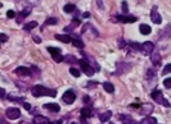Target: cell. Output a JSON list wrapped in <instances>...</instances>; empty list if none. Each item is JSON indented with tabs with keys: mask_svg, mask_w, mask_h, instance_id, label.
Instances as JSON below:
<instances>
[{
	"mask_svg": "<svg viewBox=\"0 0 171 124\" xmlns=\"http://www.w3.org/2000/svg\"><path fill=\"white\" fill-rule=\"evenodd\" d=\"M31 94H32L35 97H40V96H50V97H56L57 96V91L56 90H49L44 86H34L31 88Z\"/></svg>",
	"mask_w": 171,
	"mask_h": 124,
	"instance_id": "cell-1",
	"label": "cell"
},
{
	"mask_svg": "<svg viewBox=\"0 0 171 124\" xmlns=\"http://www.w3.org/2000/svg\"><path fill=\"white\" fill-rule=\"evenodd\" d=\"M152 99L154 100V102H158L160 105H164V106H170V102L164 97V95H162V92L161 91H153L152 92Z\"/></svg>",
	"mask_w": 171,
	"mask_h": 124,
	"instance_id": "cell-2",
	"label": "cell"
},
{
	"mask_svg": "<svg viewBox=\"0 0 171 124\" xmlns=\"http://www.w3.org/2000/svg\"><path fill=\"white\" fill-rule=\"evenodd\" d=\"M153 50H154V44H153V42L152 41H145L144 44L142 45V48H140V53L143 54V55H151Z\"/></svg>",
	"mask_w": 171,
	"mask_h": 124,
	"instance_id": "cell-3",
	"label": "cell"
},
{
	"mask_svg": "<svg viewBox=\"0 0 171 124\" xmlns=\"http://www.w3.org/2000/svg\"><path fill=\"white\" fill-rule=\"evenodd\" d=\"M5 115L10 120H15V119H18L21 117V111H19V109H17V107H9V109L5 111Z\"/></svg>",
	"mask_w": 171,
	"mask_h": 124,
	"instance_id": "cell-4",
	"label": "cell"
},
{
	"mask_svg": "<svg viewBox=\"0 0 171 124\" xmlns=\"http://www.w3.org/2000/svg\"><path fill=\"white\" fill-rule=\"evenodd\" d=\"M48 51L50 53V55H52V58L57 61V63H61L62 60H64V58L62 56V54H61V50H59V49H57V48H48Z\"/></svg>",
	"mask_w": 171,
	"mask_h": 124,
	"instance_id": "cell-5",
	"label": "cell"
},
{
	"mask_svg": "<svg viewBox=\"0 0 171 124\" xmlns=\"http://www.w3.org/2000/svg\"><path fill=\"white\" fill-rule=\"evenodd\" d=\"M62 99H63V101L66 104H68V105H69V104H72L76 100V94L72 90H68V91L64 92V95H63V97H62Z\"/></svg>",
	"mask_w": 171,
	"mask_h": 124,
	"instance_id": "cell-6",
	"label": "cell"
},
{
	"mask_svg": "<svg viewBox=\"0 0 171 124\" xmlns=\"http://www.w3.org/2000/svg\"><path fill=\"white\" fill-rule=\"evenodd\" d=\"M151 19H152V22L156 23V25H161L162 18H161V15L157 10V6H153L152 10H151Z\"/></svg>",
	"mask_w": 171,
	"mask_h": 124,
	"instance_id": "cell-7",
	"label": "cell"
},
{
	"mask_svg": "<svg viewBox=\"0 0 171 124\" xmlns=\"http://www.w3.org/2000/svg\"><path fill=\"white\" fill-rule=\"evenodd\" d=\"M80 64H81V68H83V72H85L86 76H93L94 74V69H93L90 65L86 63V60H80Z\"/></svg>",
	"mask_w": 171,
	"mask_h": 124,
	"instance_id": "cell-8",
	"label": "cell"
},
{
	"mask_svg": "<svg viewBox=\"0 0 171 124\" xmlns=\"http://www.w3.org/2000/svg\"><path fill=\"white\" fill-rule=\"evenodd\" d=\"M116 19H118V21L122 23H134V22H137L138 18L137 17H127V15H117Z\"/></svg>",
	"mask_w": 171,
	"mask_h": 124,
	"instance_id": "cell-9",
	"label": "cell"
},
{
	"mask_svg": "<svg viewBox=\"0 0 171 124\" xmlns=\"http://www.w3.org/2000/svg\"><path fill=\"white\" fill-rule=\"evenodd\" d=\"M14 72H15V74H18V76H30L31 74V69L26 68V67H18Z\"/></svg>",
	"mask_w": 171,
	"mask_h": 124,
	"instance_id": "cell-10",
	"label": "cell"
},
{
	"mask_svg": "<svg viewBox=\"0 0 171 124\" xmlns=\"http://www.w3.org/2000/svg\"><path fill=\"white\" fill-rule=\"evenodd\" d=\"M151 56H152V63L153 65H160L161 63V56H160V54H158V51H156V50H153L152 54H151Z\"/></svg>",
	"mask_w": 171,
	"mask_h": 124,
	"instance_id": "cell-11",
	"label": "cell"
},
{
	"mask_svg": "<svg viewBox=\"0 0 171 124\" xmlns=\"http://www.w3.org/2000/svg\"><path fill=\"white\" fill-rule=\"evenodd\" d=\"M32 123H35V124H41V123L48 124V123H50V120H49V119L46 118V117H41V115H37V117L34 118Z\"/></svg>",
	"mask_w": 171,
	"mask_h": 124,
	"instance_id": "cell-12",
	"label": "cell"
},
{
	"mask_svg": "<svg viewBox=\"0 0 171 124\" xmlns=\"http://www.w3.org/2000/svg\"><path fill=\"white\" fill-rule=\"evenodd\" d=\"M56 38L62 42H64V44H68V42L72 41V37L69 36V35H56Z\"/></svg>",
	"mask_w": 171,
	"mask_h": 124,
	"instance_id": "cell-13",
	"label": "cell"
},
{
	"mask_svg": "<svg viewBox=\"0 0 171 124\" xmlns=\"http://www.w3.org/2000/svg\"><path fill=\"white\" fill-rule=\"evenodd\" d=\"M44 107L45 109H48V110H50V111H53V113H58V111H59V105H58V104H45L44 105Z\"/></svg>",
	"mask_w": 171,
	"mask_h": 124,
	"instance_id": "cell-14",
	"label": "cell"
},
{
	"mask_svg": "<svg viewBox=\"0 0 171 124\" xmlns=\"http://www.w3.org/2000/svg\"><path fill=\"white\" fill-rule=\"evenodd\" d=\"M91 110L89 109V107H85V109L81 110V120L85 122V119H88V118H90L91 117Z\"/></svg>",
	"mask_w": 171,
	"mask_h": 124,
	"instance_id": "cell-15",
	"label": "cell"
},
{
	"mask_svg": "<svg viewBox=\"0 0 171 124\" xmlns=\"http://www.w3.org/2000/svg\"><path fill=\"white\" fill-rule=\"evenodd\" d=\"M111 117H112V113L111 111H106V113H103V114H100L99 115V119H100V122H108L111 119Z\"/></svg>",
	"mask_w": 171,
	"mask_h": 124,
	"instance_id": "cell-16",
	"label": "cell"
},
{
	"mask_svg": "<svg viewBox=\"0 0 171 124\" xmlns=\"http://www.w3.org/2000/svg\"><path fill=\"white\" fill-rule=\"evenodd\" d=\"M139 31H140L142 35H149L151 33V27L148 25H140V27H139Z\"/></svg>",
	"mask_w": 171,
	"mask_h": 124,
	"instance_id": "cell-17",
	"label": "cell"
},
{
	"mask_svg": "<svg viewBox=\"0 0 171 124\" xmlns=\"http://www.w3.org/2000/svg\"><path fill=\"white\" fill-rule=\"evenodd\" d=\"M103 87H104V90H106L108 94H113L115 87H113V84H112L111 82H104L103 83Z\"/></svg>",
	"mask_w": 171,
	"mask_h": 124,
	"instance_id": "cell-18",
	"label": "cell"
},
{
	"mask_svg": "<svg viewBox=\"0 0 171 124\" xmlns=\"http://www.w3.org/2000/svg\"><path fill=\"white\" fill-rule=\"evenodd\" d=\"M142 123H144V124H156L157 123V119L153 118V117H147V118L143 119Z\"/></svg>",
	"mask_w": 171,
	"mask_h": 124,
	"instance_id": "cell-19",
	"label": "cell"
},
{
	"mask_svg": "<svg viewBox=\"0 0 171 124\" xmlns=\"http://www.w3.org/2000/svg\"><path fill=\"white\" fill-rule=\"evenodd\" d=\"M75 9H76V6L73 5V4H67V5H64V8H63V10L66 13H73Z\"/></svg>",
	"mask_w": 171,
	"mask_h": 124,
	"instance_id": "cell-20",
	"label": "cell"
},
{
	"mask_svg": "<svg viewBox=\"0 0 171 124\" xmlns=\"http://www.w3.org/2000/svg\"><path fill=\"white\" fill-rule=\"evenodd\" d=\"M72 45H75L76 48H80V49H83L84 48V42L81 41V40H79V38H72Z\"/></svg>",
	"mask_w": 171,
	"mask_h": 124,
	"instance_id": "cell-21",
	"label": "cell"
},
{
	"mask_svg": "<svg viewBox=\"0 0 171 124\" xmlns=\"http://www.w3.org/2000/svg\"><path fill=\"white\" fill-rule=\"evenodd\" d=\"M37 26V23L36 22H30V23H27V25L23 27V30L25 31H30V30H32V28H35V27Z\"/></svg>",
	"mask_w": 171,
	"mask_h": 124,
	"instance_id": "cell-22",
	"label": "cell"
},
{
	"mask_svg": "<svg viewBox=\"0 0 171 124\" xmlns=\"http://www.w3.org/2000/svg\"><path fill=\"white\" fill-rule=\"evenodd\" d=\"M79 25H80V21H79V19H73V23H71V25H69L68 27H66V31L73 30V28H75L76 26H79Z\"/></svg>",
	"mask_w": 171,
	"mask_h": 124,
	"instance_id": "cell-23",
	"label": "cell"
},
{
	"mask_svg": "<svg viewBox=\"0 0 171 124\" xmlns=\"http://www.w3.org/2000/svg\"><path fill=\"white\" fill-rule=\"evenodd\" d=\"M120 119H121L122 122H126V123H134L133 119L130 117H127V115H120Z\"/></svg>",
	"mask_w": 171,
	"mask_h": 124,
	"instance_id": "cell-24",
	"label": "cell"
},
{
	"mask_svg": "<svg viewBox=\"0 0 171 124\" xmlns=\"http://www.w3.org/2000/svg\"><path fill=\"white\" fill-rule=\"evenodd\" d=\"M171 73V64H167V65H165V68H164V71H162V74H170Z\"/></svg>",
	"mask_w": 171,
	"mask_h": 124,
	"instance_id": "cell-25",
	"label": "cell"
},
{
	"mask_svg": "<svg viewBox=\"0 0 171 124\" xmlns=\"http://www.w3.org/2000/svg\"><path fill=\"white\" fill-rule=\"evenodd\" d=\"M64 60L66 61H67V63H76V58L75 56H71V55H67V56H66L64 58Z\"/></svg>",
	"mask_w": 171,
	"mask_h": 124,
	"instance_id": "cell-26",
	"label": "cell"
},
{
	"mask_svg": "<svg viewBox=\"0 0 171 124\" xmlns=\"http://www.w3.org/2000/svg\"><path fill=\"white\" fill-rule=\"evenodd\" d=\"M69 73H71L73 77H76V78H77V77H80V72L77 71V69H75V68H71V69H69Z\"/></svg>",
	"mask_w": 171,
	"mask_h": 124,
	"instance_id": "cell-27",
	"label": "cell"
},
{
	"mask_svg": "<svg viewBox=\"0 0 171 124\" xmlns=\"http://www.w3.org/2000/svg\"><path fill=\"white\" fill-rule=\"evenodd\" d=\"M130 46L133 49H135L137 50V51H140V48H142V45H139V44H137V42H131L130 44Z\"/></svg>",
	"mask_w": 171,
	"mask_h": 124,
	"instance_id": "cell-28",
	"label": "cell"
},
{
	"mask_svg": "<svg viewBox=\"0 0 171 124\" xmlns=\"http://www.w3.org/2000/svg\"><path fill=\"white\" fill-rule=\"evenodd\" d=\"M45 23L46 25H57V18H48Z\"/></svg>",
	"mask_w": 171,
	"mask_h": 124,
	"instance_id": "cell-29",
	"label": "cell"
},
{
	"mask_svg": "<svg viewBox=\"0 0 171 124\" xmlns=\"http://www.w3.org/2000/svg\"><path fill=\"white\" fill-rule=\"evenodd\" d=\"M164 86H165L166 88H171V78L165 79V82H164Z\"/></svg>",
	"mask_w": 171,
	"mask_h": 124,
	"instance_id": "cell-30",
	"label": "cell"
},
{
	"mask_svg": "<svg viewBox=\"0 0 171 124\" xmlns=\"http://www.w3.org/2000/svg\"><path fill=\"white\" fill-rule=\"evenodd\" d=\"M14 15H15L14 10H8V13H7V17H8V18H13Z\"/></svg>",
	"mask_w": 171,
	"mask_h": 124,
	"instance_id": "cell-31",
	"label": "cell"
},
{
	"mask_svg": "<svg viewBox=\"0 0 171 124\" xmlns=\"http://www.w3.org/2000/svg\"><path fill=\"white\" fill-rule=\"evenodd\" d=\"M31 13V10H28V9H25L22 12V14H21V17H27V15H28Z\"/></svg>",
	"mask_w": 171,
	"mask_h": 124,
	"instance_id": "cell-32",
	"label": "cell"
},
{
	"mask_svg": "<svg viewBox=\"0 0 171 124\" xmlns=\"http://www.w3.org/2000/svg\"><path fill=\"white\" fill-rule=\"evenodd\" d=\"M0 38H1V42H7L8 41V36H7V35H4V33L0 35Z\"/></svg>",
	"mask_w": 171,
	"mask_h": 124,
	"instance_id": "cell-33",
	"label": "cell"
},
{
	"mask_svg": "<svg viewBox=\"0 0 171 124\" xmlns=\"http://www.w3.org/2000/svg\"><path fill=\"white\" fill-rule=\"evenodd\" d=\"M122 10H124V13H127V3L126 1L122 3Z\"/></svg>",
	"mask_w": 171,
	"mask_h": 124,
	"instance_id": "cell-34",
	"label": "cell"
},
{
	"mask_svg": "<svg viewBox=\"0 0 171 124\" xmlns=\"http://www.w3.org/2000/svg\"><path fill=\"white\" fill-rule=\"evenodd\" d=\"M0 95H1V99L5 97V90H4V88H1V90H0Z\"/></svg>",
	"mask_w": 171,
	"mask_h": 124,
	"instance_id": "cell-35",
	"label": "cell"
},
{
	"mask_svg": "<svg viewBox=\"0 0 171 124\" xmlns=\"http://www.w3.org/2000/svg\"><path fill=\"white\" fill-rule=\"evenodd\" d=\"M23 106H25V109H26V110H30V109H31L30 104H27V102H23Z\"/></svg>",
	"mask_w": 171,
	"mask_h": 124,
	"instance_id": "cell-36",
	"label": "cell"
},
{
	"mask_svg": "<svg viewBox=\"0 0 171 124\" xmlns=\"http://www.w3.org/2000/svg\"><path fill=\"white\" fill-rule=\"evenodd\" d=\"M120 42H118V46H120V48H122V46H125V41H124V40H118Z\"/></svg>",
	"mask_w": 171,
	"mask_h": 124,
	"instance_id": "cell-37",
	"label": "cell"
},
{
	"mask_svg": "<svg viewBox=\"0 0 171 124\" xmlns=\"http://www.w3.org/2000/svg\"><path fill=\"white\" fill-rule=\"evenodd\" d=\"M96 3H98V6L100 8V9H102V8H103V4H102V0H96Z\"/></svg>",
	"mask_w": 171,
	"mask_h": 124,
	"instance_id": "cell-38",
	"label": "cell"
},
{
	"mask_svg": "<svg viewBox=\"0 0 171 124\" xmlns=\"http://www.w3.org/2000/svg\"><path fill=\"white\" fill-rule=\"evenodd\" d=\"M35 41H36L37 44H39V42H40V38H39V37H35Z\"/></svg>",
	"mask_w": 171,
	"mask_h": 124,
	"instance_id": "cell-39",
	"label": "cell"
}]
</instances>
